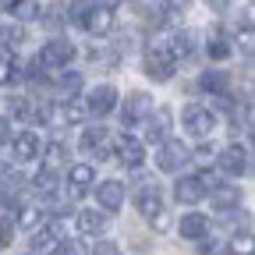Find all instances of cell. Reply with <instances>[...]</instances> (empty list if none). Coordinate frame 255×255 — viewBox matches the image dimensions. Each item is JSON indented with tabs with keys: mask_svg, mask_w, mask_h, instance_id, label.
I'll use <instances>...</instances> for the list:
<instances>
[{
	"mask_svg": "<svg viewBox=\"0 0 255 255\" xmlns=\"http://www.w3.org/2000/svg\"><path fill=\"white\" fill-rule=\"evenodd\" d=\"M92 184H96V167H92V163H75V167H68V188H71V195H85Z\"/></svg>",
	"mask_w": 255,
	"mask_h": 255,
	"instance_id": "cell-15",
	"label": "cell"
},
{
	"mask_svg": "<svg viewBox=\"0 0 255 255\" xmlns=\"http://www.w3.org/2000/svg\"><path fill=\"white\" fill-rule=\"evenodd\" d=\"M82 152L96 156V159H110L114 149H110V131L103 124H96V128H85V135H82Z\"/></svg>",
	"mask_w": 255,
	"mask_h": 255,
	"instance_id": "cell-8",
	"label": "cell"
},
{
	"mask_svg": "<svg viewBox=\"0 0 255 255\" xmlns=\"http://www.w3.org/2000/svg\"><path fill=\"white\" fill-rule=\"evenodd\" d=\"M21 82V68L11 57H0V85H18Z\"/></svg>",
	"mask_w": 255,
	"mask_h": 255,
	"instance_id": "cell-28",
	"label": "cell"
},
{
	"mask_svg": "<svg viewBox=\"0 0 255 255\" xmlns=\"http://www.w3.org/2000/svg\"><path fill=\"white\" fill-rule=\"evenodd\" d=\"M60 245V231L57 227H39V231H32V255H46Z\"/></svg>",
	"mask_w": 255,
	"mask_h": 255,
	"instance_id": "cell-19",
	"label": "cell"
},
{
	"mask_svg": "<svg viewBox=\"0 0 255 255\" xmlns=\"http://www.w3.org/2000/svg\"><path fill=\"white\" fill-rule=\"evenodd\" d=\"M4 142H11V121L0 117V145H4Z\"/></svg>",
	"mask_w": 255,
	"mask_h": 255,
	"instance_id": "cell-38",
	"label": "cell"
},
{
	"mask_svg": "<svg viewBox=\"0 0 255 255\" xmlns=\"http://www.w3.org/2000/svg\"><path fill=\"white\" fill-rule=\"evenodd\" d=\"M145 121H149L145 138H149V142H167L170 128H174V114H170V107H152V114H149Z\"/></svg>",
	"mask_w": 255,
	"mask_h": 255,
	"instance_id": "cell-10",
	"label": "cell"
},
{
	"mask_svg": "<svg viewBox=\"0 0 255 255\" xmlns=\"http://www.w3.org/2000/svg\"><path fill=\"white\" fill-rule=\"evenodd\" d=\"M39 156H43V163H46V174H53L57 167H64V159H68V152H64V145H60V142H53V145H50V149H43Z\"/></svg>",
	"mask_w": 255,
	"mask_h": 255,
	"instance_id": "cell-27",
	"label": "cell"
},
{
	"mask_svg": "<svg viewBox=\"0 0 255 255\" xmlns=\"http://www.w3.org/2000/svg\"><path fill=\"white\" fill-rule=\"evenodd\" d=\"M85 121V107L82 103H64L60 107V124H82Z\"/></svg>",
	"mask_w": 255,
	"mask_h": 255,
	"instance_id": "cell-31",
	"label": "cell"
},
{
	"mask_svg": "<svg viewBox=\"0 0 255 255\" xmlns=\"http://www.w3.org/2000/svg\"><path fill=\"white\" fill-rule=\"evenodd\" d=\"M92 255H121V248H117L114 241H100V245L92 248Z\"/></svg>",
	"mask_w": 255,
	"mask_h": 255,
	"instance_id": "cell-37",
	"label": "cell"
},
{
	"mask_svg": "<svg viewBox=\"0 0 255 255\" xmlns=\"http://www.w3.org/2000/svg\"><path fill=\"white\" fill-rule=\"evenodd\" d=\"M220 170L231 174V177H245L252 170V152L248 145H227L220 152Z\"/></svg>",
	"mask_w": 255,
	"mask_h": 255,
	"instance_id": "cell-5",
	"label": "cell"
},
{
	"mask_svg": "<svg viewBox=\"0 0 255 255\" xmlns=\"http://www.w3.org/2000/svg\"><path fill=\"white\" fill-rule=\"evenodd\" d=\"M96 202H100L107 213L121 209L124 206V184L121 181H100V184H96Z\"/></svg>",
	"mask_w": 255,
	"mask_h": 255,
	"instance_id": "cell-14",
	"label": "cell"
},
{
	"mask_svg": "<svg viewBox=\"0 0 255 255\" xmlns=\"http://www.w3.org/2000/svg\"><path fill=\"white\" fill-rule=\"evenodd\" d=\"M174 71H177V60L170 57L167 46H152V50L145 53V75H149L152 82H170Z\"/></svg>",
	"mask_w": 255,
	"mask_h": 255,
	"instance_id": "cell-3",
	"label": "cell"
},
{
	"mask_svg": "<svg viewBox=\"0 0 255 255\" xmlns=\"http://www.w3.org/2000/svg\"><path fill=\"white\" fill-rule=\"evenodd\" d=\"M206 53H209L213 60H227V57H231V43L223 39V36H213V39L206 43Z\"/></svg>",
	"mask_w": 255,
	"mask_h": 255,
	"instance_id": "cell-30",
	"label": "cell"
},
{
	"mask_svg": "<svg viewBox=\"0 0 255 255\" xmlns=\"http://www.w3.org/2000/svg\"><path fill=\"white\" fill-rule=\"evenodd\" d=\"M11 18H14L18 25L39 18V0H11Z\"/></svg>",
	"mask_w": 255,
	"mask_h": 255,
	"instance_id": "cell-25",
	"label": "cell"
},
{
	"mask_svg": "<svg viewBox=\"0 0 255 255\" xmlns=\"http://www.w3.org/2000/svg\"><path fill=\"white\" fill-rule=\"evenodd\" d=\"M209 191H213V202L216 206H238V199H241V191L234 188V184H209Z\"/></svg>",
	"mask_w": 255,
	"mask_h": 255,
	"instance_id": "cell-26",
	"label": "cell"
},
{
	"mask_svg": "<svg viewBox=\"0 0 255 255\" xmlns=\"http://www.w3.org/2000/svg\"><path fill=\"white\" fill-rule=\"evenodd\" d=\"M57 89H60V96H75V92L82 89V75H78V71H64V75L57 78Z\"/></svg>",
	"mask_w": 255,
	"mask_h": 255,
	"instance_id": "cell-29",
	"label": "cell"
},
{
	"mask_svg": "<svg viewBox=\"0 0 255 255\" xmlns=\"http://www.w3.org/2000/svg\"><path fill=\"white\" fill-rule=\"evenodd\" d=\"M75 60V43H68V39H50L43 50H39V68L43 71H50V68H68V64Z\"/></svg>",
	"mask_w": 255,
	"mask_h": 255,
	"instance_id": "cell-4",
	"label": "cell"
},
{
	"mask_svg": "<svg viewBox=\"0 0 255 255\" xmlns=\"http://www.w3.org/2000/svg\"><path fill=\"white\" fill-rule=\"evenodd\" d=\"M57 252H60V255H89L78 241H60V245H57Z\"/></svg>",
	"mask_w": 255,
	"mask_h": 255,
	"instance_id": "cell-36",
	"label": "cell"
},
{
	"mask_svg": "<svg viewBox=\"0 0 255 255\" xmlns=\"http://www.w3.org/2000/svg\"><path fill=\"white\" fill-rule=\"evenodd\" d=\"M188 4H191V0H163V7H167V11H174V14H177V11H184Z\"/></svg>",
	"mask_w": 255,
	"mask_h": 255,
	"instance_id": "cell-39",
	"label": "cell"
},
{
	"mask_svg": "<svg viewBox=\"0 0 255 255\" xmlns=\"http://www.w3.org/2000/svg\"><path fill=\"white\" fill-rule=\"evenodd\" d=\"M7 114H11L14 121H36V117H43V107L36 110V107L25 100V96H14V100L7 103Z\"/></svg>",
	"mask_w": 255,
	"mask_h": 255,
	"instance_id": "cell-22",
	"label": "cell"
},
{
	"mask_svg": "<svg viewBox=\"0 0 255 255\" xmlns=\"http://www.w3.org/2000/svg\"><path fill=\"white\" fill-rule=\"evenodd\" d=\"M152 96L149 92H128L124 96V110H121V121L124 124H138V121H145L149 114H152Z\"/></svg>",
	"mask_w": 255,
	"mask_h": 255,
	"instance_id": "cell-7",
	"label": "cell"
},
{
	"mask_svg": "<svg viewBox=\"0 0 255 255\" xmlns=\"http://www.w3.org/2000/svg\"><path fill=\"white\" fill-rule=\"evenodd\" d=\"M177 231H181V238H188V241H202V238L209 234V216H202V213H184L181 223H177Z\"/></svg>",
	"mask_w": 255,
	"mask_h": 255,
	"instance_id": "cell-16",
	"label": "cell"
},
{
	"mask_svg": "<svg viewBox=\"0 0 255 255\" xmlns=\"http://www.w3.org/2000/svg\"><path fill=\"white\" fill-rule=\"evenodd\" d=\"M252 248H255V241H252V231H241V234H234V241H231V252H234V255H252Z\"/></svg>",
	"mask_w": 255,
	"mask_h": 255,
	"instance_id": "cell-32",
	"label": "cell"
},
{
	"mask_svg": "<svg viewBox=\"0 0 255 255\" xmlns=\"http://www.w3.org/2000/svg\"><path fill=\"white\" fill-rule=\"evenodd\" d=\"M202 89L213 96H227L231 92V75L227 71H206L202 75Z\"/></svg>",
	"mask_w": 255,
	"mask_h": 255,
	"instance_id": "cell-21",
	"label": "cell"
},
{
	"mask_svg": "<svg viewBox=\"0 0 255 255\" xmlns=\"http://www.w3.org/2000/svg\"><path fill=\"white\" fill-rule=\"evenodd\" d=\"M209 195L206 191V184H202V177H177V184H174V199L177 202H184V206H199L202 199Z\"/></svg>",
	"mask_w": 255,
	"mask_h": 255,
	"instance_id": "cell-11",
	"label": "cell"
},
{
	"mask_svg": "<svg viewBox=\"0 0 255 255\" xmlns=\"http://www.w3.org/2000/svg\"><path fill=\"white\" fill-rule=\"evenodd\" d=\"M117 159H121L124 167L138 170V167L145 163V142H138V138H131V135H124L121 145H117Z\"/></svg>",
	"mask_w": 255,
	"mask_h": 255,
	"instance_id": "cell-13",
	"label": "cell"
},
{
	"mask_svg": "<svg viewBox=\"0 0 255 255\" xmlns=\"http://www.w3.org/2000/svg\"><path fill=\"white\" fill-rule=\"evenodd\" d=\"M92 4H96V7H103V11H114L121 0H92Z\"/></svg>",
	"mask_w": 255,
	"mask_h": 255,
	"instance_id": "cell-40",
	"label": "cell"
},
{
	"mask_svg": "<svg viewBox=\"0 0 255 255\" xmlns=\"http://www.w3.org/2000/svg\"><path fill=\"white\" fill-rule=\"evenodd\" d=\"M11 238H14V223L0 220V248H11Z\"/></svg>",
	"mask_w": 255,
	"mask_h": 255,
	"instance_id": "cell-34",
	"label": "cell"
},
{
	"mask_svg": "<svg viewBox=\"0 0 255 255\" xmlns=\"http://www.w3.org/2000/svg\"><path fill=\"white\" fill-rule=\"evenodd\" d=\"M25 43V25H18V21H11V25H0V50H18Z\"/></svg>",
	"mask_w": 255,
	"mask_h": 255,
	"instance_id": "cell-20",
	"label": "cell"
},
{
	"mask_svg": "<svg viewBox=\"0 0 255 255\" xmlns=\"http://www.w3.org/2000/svg\"><path fill=\"white\" fill-rule=\"evenodd\" d=\"M209 7H213V11H227L231 0H209Z\"/></svg>",
	"mask_w": 255,
	"mask_h": 255,
	"instance_id": "cell-41",
	"label": "cell"
},
{
	"mask_svg": "<svg viewBox=\"0 0 255 255\" xmlns=\"http://www.w3.org/2000/svg\"><path fill=\"white\" fill-rule=\"evenodd\" d=\"M92 7H96L92 0H75V4H71V18H75V21H82V18L92 11Z\"/></svg>",
	"mask_w": 255,
	"mask_h": 255,
	"instance_id": "cell-35",
	"label": "cell"
},
{
	"mask_svg": "<svg viewBox=\"0 0 255 255\" xmlns=\"http://www.w3.org/2000/svg\"><path fill=\"white\" fill-rule=\"evenodd\" d=\"M11 149H14L18 163H32V159H39V152H43V138L36 131H18V135H11Z\"/></svg>",
	"mask_w": 255,
	"mask_h": 255,
	"instance_id": "cell-9",
	"label": "cell"
},
{
	"mask_svg": "<svg viewBox=\"0 0 255 255\" xmlns=\"http://www.w3.org/2000/svg\"><path fill=\"white\" fill-rule=\"evenodd\" d=\"M181 124H184V131H188V135H195V138H209V135H213V128H216V114H213L209 107L191 103V107H184Z\"/></svg>",
	"mask_w": 255,
	"mask_h": 255,
	"instance_id": "cell-2",
	"label": "cell"
},
{
	"mask_svg": "<svg viewBox=\"0 0 255 255\" xmlns=\"http://www.w3.org/2000/svg\"><path fill=\"white\" fill-rule=\"evenodd\" d=\"M85 32H92V36H110L114 32V11H103V7H92L85 18H82Z\"/></svg>",
	"mask_w": 255,
	"mask_h": 255,
	"instance_id": "cell-18",
	"label": "cell"
},
{
	"mask_svg": "<svg viewBox=\"0 0 255 255\" xmlns=\"http://www.w3.org/2000/svg\"><path fill=\"white\" fill-rule=\"evenodd\" d=\"M135 206H138V213H142L145 220L159 216V213H163V195H159V188H156V184H142V188L135 191Z\"/></svg>",
	"mask_w": 255,
	"mask_h": 255,
	"instance_id": "cell-12",
	"label": "cell"
},
{
	"mask_svg": "<svg viewBox=\"0 0 255 255\" xmlns=\"http://www.w3.org/2000/svg\"><path fill=\"white\" fill-rule=\"evenodd\" d=\"M75 227H78V234H85V238H100V234L107 231V216H103L100 209H82L78 220H75Z\"/></svg>",
	"mask_w": 255,
	"mask_h": 255,
	"instance_id": "cell-17",
	"label": "cell"
},
{
	"mask_svg": "<svg viewBox=\"0 0 255 255\" xmlns=\"http://www.w3.org/2000/svg\"><path fill=\"white\" fill-rule=\"evenodd\" d=\"M117 103H121V96H117V89H114V85H96V89L89 92V100H85V114L107 117V114H114V110H117Z\"/></svg>",
	"mask_w": 255,
	"mask_h": 255,
	"instance_id": "cell-6",
	"label": "cell"
},
{
	"mask_svg": "<svg viewBox=\"0 0 255 255\" xmlns=\"http://www.w3.org/2000/svg\"><path fill=\"white\" fill-rule=\"evenodd\" d=\"M18 188H21V181H18V177L0 181V202H14V199H18Z\"/></svg>",
	"mask_w": 255,
	"mask_h": 255,
	"instance_id": "cell-33",
	"label": "cell"
},
{
	"mask_svg": "<svg viewBox=\"0 0 255 255\" xmlns=\"http://www.w3.org/2000/svg\"><path fill=\"white\" fill-rule=\"evenodd\" d=\"M188 159H191V149L184 142H177V138L159 142V149H156V167L163 174H181L188 167Z\"/></svg>",
	"mask_w": 255,
	"mask_h": 255,
	"instance_id": "cell-1",
	"label": "cell"
},
{
	"mask_svg": "<svg viewBox=\"0 0 255 255\" xmlns=\"http://www.w3.org/2000/svg\"><path fill=\"white\" fill-rule=\"evenodd\" d=\"M18 227H25V231H39V227H46V213H43L39 206H25V209L18 213Z\"/></svg>",
	"mask_w": 255,
	"mask_h": 255,
	"instance_id": "cell-23",
	"label": "cell"
},
{
	"mask_svg": "<svg viewBox=\"0 0 255 255\" xmlns=\"http://www.w3.org/2000/svg\"><path fill=\"white\" fill-rule=\"evenodd\" d=\"M191 46H195V36H191V32H177V36L167 43V50H170V57H174V60L191 57Z\"/></svg>",
	"mask_w": 255,
	"mask_h": 255,
	"instance_id": "cell-24",
	"label": "cell"
}]
</instances>
